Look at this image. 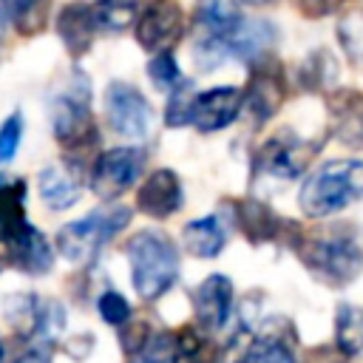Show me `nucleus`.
Returning <instances> with one entry per match:
<instances>
[{"mask_svg": "<svg viewBox=\"0 0 363 363\" xmlns=\"http://www.w3.org/2000/svg\"><path fill=\"white\" fill-rule=\"evenodd\" d=\"M235 224L250 244H267L286 233V221L258 199L235 201Z\"/></svg>", "mask_w": 363, "mask_h": 363, "instance_id": "16", "label": "nucleus"}, {"mask_svg": "<svg viewBox=\"0 0 363 363\" xmlns=\"http://www.w3.org/2000/svg\"><path fill=\"white\" fill-rule=\"evenodd\" d=\"M193 88L190 82L184 79L176 91H170V99H167V111H164V122L170 128H182V125H190V113H193Z\"/></svg>", "mask_w": 363, "mask_h": 363, "instance_id": "31", "label": "nucleus"}, {"mask_svg": "<svg viewBox=\"0 0 363 363\" xmlns=\"http://www.w3.org/2000/svg\"><path fill=\"white\" fill-rule=\"evenodd\" d=\"M37 190H40V199L51 207V210H68L79 193H82V182H79V173L77 170H68V167H43L40 176H37Z\"/></svg>", "mask_w": 363, "mask_h": 363, "instance_id": "19", "label": "nucleus"}, {"mask_svg": "<svg viewBox=\"0 0 363 363\" xmlns=\"http://www.w3.org/2000/svg\"><path fill=\"white\" fill-rule=\"evenodd\" d=\"M250 354H252V337L247 335V329H241L230 337L227 346L218 349L216 363H250Z\"/></svg>", "mask_w": 363, "mask_h": 363, "instance_id": "34", "label": "nucleus"}, {"mask_svg": "<svg viewBox=\"0 0 363 363\" xmlns=\"http://www.w3.org/2000/svg\"><path fill=\"white\" fill-rule=\"evenodd\" d=\"M96 20H94V9L85 3H68L60 9L57 14V34L62 40V45L68 48L71 57H82L94 37H96Z\"/></svg>", "mask_w": 363, "mask_h": 363, "instance_id": "17", "label": "nucleus"}, {"mask_svg": "<svg viewBox=\"0 0 363 363\" xmlns=\"http://www.w3.org/2000/svg\"><path fill=\"white\" fill-rule=\"evenodd\" d=\"M142 167H145L142 147H111L96 156L91 167V187L99 199H116L142 176Z\"/></svg>", "mask_w": 363, "mask_h": 363, "instance_id": "8", "label": "nucleus"}, {"mask_svg": "<svg viewBox=\"0 0 363 363\" xmlns=\"http://www.w3.org/2000/svg\"><path fill=\"white\" fill-rule=\"evenodd\" d=\"M196 323L204 332H218L233 312V281L227 275H207L193 292Z\"/></svg>", "mask_w": 363, "mask_h": 363, "instance_id": "13", "label": "nucleus"}, {"mask_svg": "<svg viewBox=\"0 0 363 363\" xmlns=\"http://www.w3.org/2000/svg\"><path fill=\"white\" fill-rule=\"evenodd\" d=\"M139 14H142L139 0H96V6H94L96 28L111 31V34H119L128 26H133Z\"/></svg>", "mask_w": 363, "mask_h": 363, "instance_id": "25", "label": "nucleus"}, {"mask_svg": "<svg viewBox=\"0 0 363 363\" xmlns=\"http://www.w3.org/2000/svg\"><path fill=\"white\" fill-rule=\"evenodd\" d=\"M65 329V309L60 301H48L45 306H40V320H37V335L43 337H57Z\"/></svg>", "mask_w": 363, "mask_h": 363, "instance_id": "33", "label": "nucleus"}, {"mask_svg": "<svg viewBox=\"0 0 363 363\" xmlns=\"http://www.w3.org/2000/svg\"><path fill=\"white\" fill-rule=\"evenodd\" d=\"M184 31V11L176 0H150L136 20V40L145 51H170Z\"/></svg>", "mask_w": 363, "mask_h": 363, "instance_id": "9", "label": "nucleus"}, {"mask_svg": "<svg viewBox=\"0 0 363 363\" xmlns=\"http://www.w3.org/2000/svg\"><path fill=\"white\" fill-rule=\"evenodd\" d=\"M6 23H9V17H6L3 9H0V43H3V34H6Z\"/></svg>", "mask_w": 363, "mask_h": 363, "instance_id": "39", "label": "nucleus"}, {"mask_svg": "<svg viewBox=\"0 0 363 363\" xmlns=\"http://www.w3.org/2000/svg\"><path fill=\"white\" fill-rule=\"evenodd\" d=\"M51 128L54 139L68 153H85L96 145V125L91 116V85L82 74H71V79L51 96Z\"/></svg>", "mask_w": 363, "mask_h": 363, "instance_id": "4", "label": "nucleus"}, {"mask_svg": "<svg viewBox=\"0 0 363 363\" xmlns=\"http://www.w3.org/2000/svg\"><path fill=\"white\" fill-rule=\"evenodd\" d=\"M335 346L343 357L363 349V309L357 303H337L335 312Z\"/></svg>", "mask_w": 363, "mask_h": 363, "instance_id": "23", "label": "nucleus"}, {"mask_svg": "<svg viewBox=\"0 0 363 363\" xmlns=\"http://www.w3.org/2000/svg\"><path fill=\"white\" fill-rule=\"evenodd\" d=\"M105 113L113 133L125 139H145L153 125V108L130 82H111L105 91Z\"/></svg>", "mask_w": 363, "mask_h": 363, "instance_id": "7", "label": "nucleus"}, {"mask_svg": "<svg viewBox=\"0 0 363 363\" xmlns=\"http://www.w3.org/2000/svg\"><path fill=\"white\" fill-rule=\"evenodd\" d=\"M20 136H23V116L20 113H11L3 128H0V164L14 159L17 147H20Z\"/></svg>", "mask_w": 363, "mask_h": 363, "instance_id": "35", "label": "nucleus"}, {"mask_svg": "<svg viewBox=\"0 0 363 363\" xmlns=\"http://www.w3.org/2000/svg\"><path fill=\"white\" fill-rule=\"evenodd\" d=\"M337 79V62L326 48H318L301 65V85L309 91H323Z\"/></svg>", "mask_w": 363, "mask_h": 363, "instance_id": "26", "label": "nucleus"}, {"mask_svg": "<svg viewBox=\"0 0 363 363\" xmlns=\"http://www.w3.org/2000/svg\"><path fill=\"white\" fill-rule=\"evenodd\" d=\"M363 196V162L332 159L312 170L301 187L298 204L309 218H326Z\"/></svg>", "mask_w": 363, "mask_h": 363, "instance_id": "2", "label": "nucleus"}, {"mask_svg": "<svg viewBox=\"0 0 363 363\" xmlns=\"http://www.w3.org/2000/svg\"><path fill=\"white\" fill-rule=\"evenodd\" d=\"M335 6H337V0H298L301 14H306V17H323V14L335 11Z\"/></svg>", "mask_w": 363, "mask_h": 363, "instance_id": "37", "label": "nucleus"}, {"mask_svg": "<svg viewBox=\"0 0 363 363\" xmlns=\"http://www.w3.org/2000/svg\"><path fill=\"white\" fill-rule=\"evenodd\" d=\"M218 349L201 329L182 326L173 335V363H216Z\"/></svg>", "mask_w": 363, "mask_h": 363, "instance_id": "24", "label": "nucleus"}, {"mask_svg": "<svg viewBox=\"0 0 363 363\" xmlns=\"http://www.w3.org/2000/svg\"><path fill=\"white\" fill-rule=\"evenodd\" d=\"M3 250H6V261L28 275H43L51 269L54 264V250L51 244L45 241V235L26 224L20 233H14L9 241H3Z\"/></svg>", "mask_w": 363, "mask_h": 363, "instance_id": "14", "label": "nucleus"}, {"mask_svg": "<svg viewBox=\"0 0 363 363\" xmlns=\"http://www.w3.org/2000/svg\"><path fill=\"white\" fill-rule=\"evenodd\" d=\"M182 238H184V247H187L190 255H196V258H216L224 250L227 233H224V227H221V221L216 216H204V218L187 221Z\"/></svg>", "mask_w": 363, "mask_h": 363, "instance_id": "20", "label": "nucleus"}, {"mask_svg": "<svg viewBox=\"0 0 363 363\" xmlns=\"http://www.w3.org/2000/svg\"><path fill=\"white\" fill-rule=\"evenodd\" d=\"M335 136L343 145L363 147V94L357 91H337L329 99Z\"/></svg>", "mask_w": 363, "mask_h": 363, "instance_id": "18", "label": "nucleus"}, {"mask_svg": "<svg viewBox=\"0 0 363 363\" xmlns=\"http://www.w3.org/2000/svg\"><path fill=\"white\" fill-rule=\"evenodd\" d=\"M3 309H6V320H9L20 335H34V332H37L40 303H37L34 295H26V292L11 295V298L3 303Z\"/></svg>", "mask_w": 363, "mask_h": 363, "instance_id": "28", "label": "nucleus"}, {"mask_svg": "<svg viewBox=\"0 0 363 363\" xmlns=\"http://www.w3.org/2000/svg\"><path fill=\"white\" fill-rule=\"evenodd\" d=\"M286 99V77H284V65L272 57L255 62L247 91H244V102L252 111V116L258 122H267L269 116L278 113V108Z\"/></svg>", "mask_w": 363, "mask_h": 363, "instance_id": "10", "label": "nucleus"}, {"mask_svg": "<svg viewBox=\"0 0 363 363\" xmlns=\"http://www.w3.org/2000/svg\"><path fill=\"white\" fill-rule=\"evenodd\" d=\"M318 145H306L301 139H295L292 133H278L272 139H267L255 156H252V176L255 179H272V182H289L298 179L306 164L312 162Z\"/></svg>", "mask_w": 363, "mask_h": 363, "instance_id": "6", "label": "nucleus"}, {"mask_svg": "<svg viewBox=\"0 0 363 363\" xmlns=\"http://www.w3.org/2000/svg\"><path fill=\"white\" fill-rule=\"evenodd\" d=\"M0 360H3V343H0Z\"/></svg>", "mask_w": 363, "mask_h": 363, "instance_id": "41", "label": "nucleus"}, {"mask_svg": "<svg viewBox=\"0 0 363 363\" xmlns=\"http://www.w3.org/2000/svg\"><path fill=\"white\" fill-rule=\"evenodd\" d=\"M125 255L130 261L133 289L145 301L162 298L179 278V252L173 241L159 230H142L128 238Z\"/></svg>", "mask_w": 363, "mask_h": 363, "instance_id": "3", "label": "nucleus"}, {"mask_svg": "<svg viewBox=\"0 0 363 363\" xmlns=\"http://www.w3.org/2000/svg\"><path fill=\"white\" fill-rule=\"evenodd\" d=\"M147 340H150V329H147L145 320H128L125 323V332H122V349H125V354L136 357L147 346Z\"/></svg>", "mask_w": 363, "mask_h": 363, "instance_id": "36", "label": "nucleus"}, {"mask_svg": "<svg viewBox=\"0 0 363 363\" xmlns=\"http://www.w3.org/2000/svg\"><path fill=\"white\" fill-rule=\"evenodd\" d=\"M147 77L159 91H176L184 82V77H182V71H179V65H176L170 51H162L147 62Z\"/></svg>", "mask_w": 363, "mask_h": 363, "instance_id": "29", "label": "nucleus"}, {"mask_svg": "<svg viewBox=\"0 0 363 363\" xmlns=\"http://www.w3.org/2000/svg\"><path fill=\"white\" fill-rule=\"evenodd\" d=\"M26 182L0 179V244L26 227Z\"/></svg>", "mask_w": 363, "mask_h": 363, "instance_id": "21", "label": "nucleus"}, {"mask_svg": "<svg viewBox=\"0 0 363 363\" xmlns=\"http://www.w3.org/2000/svg\"><path fill=\"white\" fill-rule=\"evenodd\" d=\"M96 306H99V315L105 318V323H111V326H125L130 320V303L116 289H105L99 295Z\"/></svg>", "mask_w": 363, "mask_h": 363, "instance_id": "32", "label": "nucleus"}, {"mask_svg": "<svg viewBox=\"0 0 363 363\" xmlns=\"http://www.w3.org/2000/svg\"><path fill=\"white\" fill-rule=\"evenodd\" d=\"M244 105V91L233 88V85H221V88H210L193 96V113H190V125L199 128L201 133L210 130H221L227 128L238 111Z\"/></svg>", "mask_w": 363, "mask_h": 363, "instance_id": "12", "label": "nucleus"}, {"mask_svg": "<svg viewBox=\"0 0 363 363\" xmlns=\"http://www.w3.org/2000/svg\"><path fill=\"white\" fill-rule=\"evenodd\" d=\"M216 37V34H213ZM278 28L269 20H258V17H241L224 37H218L230 57L241 60V62H261L269 57V48L275 45Z\"/></svg>", "mask_w": 363, "mask_h": 363, "instance_id": "11", "label": "nucleus"}, {"mask_svg": "<svg viewBox=\"0 0 363 363\" xmlns=\"http://www.w3.org/2000/svg\"><path fill=\"white\" fill-rule=\"evenodd\" d=\"M0 264H3V258H0Z\"/></svg>", "mask_w": 363, "mask_h": 363, "instance_id": "42", "label": "nucleus"}, {"mask_svg": "<svg viewBox=\"0 0 363 363\" xmlns=\"http://www.w3.org/2000/svg\"><path fill=\"white\" fill-rule=\"evenodd\" d=\"M289 244L298 250L303 267L326 286H346L363 269V250L354 241L352 230H346V224L318 233L295 230V238Z\"/></svg>", "mask_w": 363, "mask_h": 363, "instance_id": "1", "label": "nucleus"}, {"mask_svg": "<svg viewBox=\"0 0 363 363\" xmlns=\"http://www.w3.org/2000/svg\"><path fill=\"white\" fill-rule=\"evenodd\" d=\"M51 0H0L3 14L23 37H34L45 28Z\"/></svg>", "mask_w": 363, "mask_h": 363, "instance_id": "22", "label": "nucleus"}, {"mask_svg": "<svg viewBox=\"0 0 363 363\" xmlns=\"http://www.w3.org/2000/svg\"><path fill=\"white\" fill-rule=\"evenodd\" d=\"M182 182H179V176L173 173V170H167V167H159V170H153L147 179H145V184L139 187V193H136V207L142 210V213H147L150 218H167V216H173L179 207H182Z\"/></svg>", "mask_w": 363, "mask_h": 363, "instance_id": "15", "label": "nucleus"}, {"mask_svg": "<svg viewBox=\"0 0 363 363\" xmlns=\"http://www.w3.org/2000/svg\"><path fill=\"white\" fill-rule=\"evenodd\" d=\"M335 31H337V43L343 54L349 57V62L363 68V9H352L340 14Z\"/></svg>", "mask_w": 363, "mask_h": 363, "instance_id": "27", "label": "nucleus"}, {"mask_svg": "<svg viewBox=\"0 0 363 363\" xmlns=\"http://www.w3.org/2000/svg\"><path fill=\"white\" fill-rule=\"evenodd\" d=\"M250 363H295V354L289 343H284L281 335H264L252 340V354Z\"/></svg>", "mask_w": 363, "mask_h": 363, "instance_id": "30", "label": "nucleus"}, {"mask_svg": "<svg viewBox=\"0 0 363 363\" xmlns=\"http://www.w3.org/2000/svg\"><path fill=\"white\" fill-rule=\"evenodd\" d=\"M17 363H48V360H45V354H43V352H26Z\"/></svg>", "mask_w": 363, "mask_h": 363, "instance_id": "38", "label": "nucleus"}, {"mask_svg": "<svg viewBox=\"0 0 363 363\" xmlns=\"http://www.w3.org/2000/svg\"><path fill=\"white\" fill-rule=\"evenodd\" d=\"M244 3H250V6H267V3H275V0H244Z\"/></svg>", "mask_w": 363, "mask_h": 363, "instance_id": "40", "label": "nucleus"}, {"mask_svg": "<svg viewBox=\"0 0 363 363\" xmlns=\"http://www.w3.org/2000/svg\"><path fill=\"white\" fill-rule=\"evenodd\" d=\"M130 221V210L122 204H108V207H96L88 216L65 224L57 233V250L62 258H68L71 264H85L91 261L125 224Z\"/></svg>", "mask_w": 363, "mask_h": 363, "instance_id": "5", "label": "nucleus"}]
</instances>
